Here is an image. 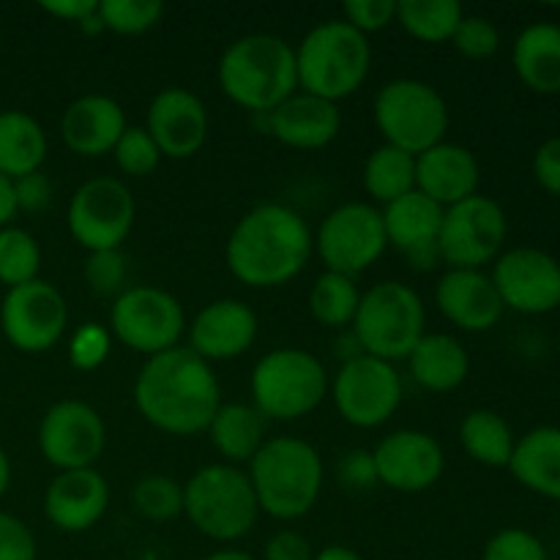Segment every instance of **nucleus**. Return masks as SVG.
Here are the masks:
<instances>
[{
  "label": "nucleus",
  "instance_id": "nucleus-1",
  "mask_svg": "<svg viewBox=\"0 0 560 560\" xmlns=\"http://www.w3.org/2000/svg\"><path fill=\"white\" fill-rule=\"evenodd\" d=\"M135 405L159 432L200 435L222 408V386L208 361L178 345L145 359L135 377Z\"/></svg>",
  "mask_w": 560,
  "mask_h": 560
},
{
  "label": "nucleus",
  "instance_id": "nucleus-2",
  "mask_svg": "<svg viewBox=\"0 0 560 560\" xmlns=\"http://www.w3.org/2000/svg\"><path fill=\"white\" fill-rule=\"evenodd\" d=\"M315 252V233L295 208L262 202L252 208L230 233L224 260L246 288L271 290L293 282Z\"/></svg>",
  "mask_w": 560,
  "mask_h": 560
},
{
  "label": "nucleus",
  "instance_id": "nucleus-3",
  "mask_svg": "<svg viewBox=\"0 0 560 560\" xmlns=\"http://www.w3.org/2000/svg\"><path fill=\"white\" fill-rule=\"evenodd\" d=\"M217 77L230 102L252 115H266L299 91L295 47L273 33H249L228 44Z\"/></svg>",
  "mask_w": 560,
  "mask_h": 560
},
{
  "label": "nucleus",
  "instance_id": "nucleus-4",
  "mask_svg": "<svg viewBox=\"0 0 560 560\" xmlns=\"http://www.w3.org/2000/svg\"><path fill=\"white\" fill-rule=\"evenodd\" d=\"M246 476L260 512L282 523L306 517L320 501L323 459L304 438H268L249 463Z\"/></svg>",
  "mask_w": 560,
  "mask_h": 560
},
{
  "label": "nucleus",
  "instance_id": "nucleus-5",
  "mask_svg": "<svg viewBox=\"0 0 560 560\" xmlns=\"http://www.w3.org/2000/svg\"><path fill=\"white\" fill-rule=\"evenodd\" d=\"M372 69L370 38L345 20H326L312 27L295 47L299 91L326 102H342L361 91Z\"/></svg>",
  "mask_w": 560,
  "mask_h": 560
},
{
  "label": "nucleus",
  "instance_id": "nucleus-6",
  "mask_svg": "<svg viewBox=\"0 0 560 560\" xmlns=\"http://www.w3.org/2000/svg\"><path fill=\"white\" fill-rule=\"evenodd\" d=\"M184 514L206 539L233 545L255 530L260 506L246 470L217 463L184 485Z\"/></svg>",
  "mask_w": 560,
  "mask_h": 560
},
{
  "label": "nucleus",
  "instance_id": "nucleus-7",
  "mask_svg": "<svg viewBox=\"0 0 560 560\" xmlns=\"http://www.w3.org/2000/svg\"><path fill=\"white\" fill-rule=\"evenodd\" d=\"M353 337L366 355L397 364L408 361L427 328V306L410 284L388 279L361 293Z\"/></svg>",
  "mask_w": 560,
  "mask_h": 560
},
{
  "label": "nucleus",
  "instance_id": "nucleus-8",
  "mask_svg": "<svg viewBox=\"0 0 560 560\" xmlns=\"http://www.w3.org/2000/svg\"><path fill=\"white\" fill-rule=\"evenodd\" d=\"M252 405L262 419L295 421L315 413L328 394V375L315 353L277 348L252 370Z\"/></svg>",
  "mask_w": 560,
  "mask_h": 560
},
{
  "label": "nucleus",
  "instance_id": "nucleus-9",
  "mask_svg": "<svg viewBox=\"0 0 560 560\" xmlns=\"http://www.w3.org/2000/svg\"><path fill=\"white\" fill-rule=\"evenodd\" d=\"M372 113H375V126L383 142L410 156L441 145L452 124L448 104L441 91L416 77H397L386 82L377 91Z\"/></svg>",
  "mask_w": 560,
  "mask_h": 560
},
{
  "label": "nucleus",
  "instance_id": "nucleus-10",
  "mask_svg": "<svg viewBox=\"0 0 560 560\" xmlns=\"http://www.w3.org/2000/svg\"><path fill=\"white\" fill-rule=\"evenodd\" d=\"M109 334L135 353L151 355L178 348L186 331V312L173 293L153 284L126 288L109 310Z\"/></svg>",
  "mask_w": 560,
  "mask_h": 560
},
{
  "label": "nucleus",
  "instance_id": "nucleus-11",
  "mask_svg": "<svg viewBox=\"0 0 560 560\" xmlns=\"http://www.w3.org/2000/svg\"><path fill=\"white\" fill-rule=\"evenodd\" d=\"M137 206L126 180L115 175H96L82 180L66 208L69 233L82 249L107 252L120 249L135 228Z\"/></svg>",
  "mask_w": 560,
  "mask_h": 560
},
{
  "label": "nucleus",
  "instance_id": "nucleus-12",
  "mask_svg": "<svg viewBox=\"0 0 560 560\" xmlns=\"http://www.w3.org/2000/svg\"><path fill=\"white\" fill-rule=\"evenodd\" d=\"M328 394L350 427L377 430L402 405V375L388 361L361 353L339 366L328 383Z\"/></svg>",
  "mask_w": 560,
  "mask_h": 560
},
{
  "label": "nucleus",
  "instance_id": "nucleus-13",
  "mask_svg": "<svg viewBox=\"0 0 560 560\" xmlns=\"http://www.w3.org/2000/svg\"><path fill=\"white\" fill-rule=\"evenodd\" d=\"M388 249L381 208L372 202H345L320 222L315 233V252L326 271L355 279L375 266Z\"/></svg>",
  "mask_w": 560,
  "mask_h": 560
},
{
  "label": "nucleus",
  "instance_id": "nucleus-14",
  "mask_svg": "<svg viewBox=\"0 0 560 560\" xmlns=\"http://www.w3.org/2000/svg\"><path fill=\"white\" fill-rule=\"evenodd\" d=\"M506 235L509 219L501 202L485 195H474L443 211L438 255L448 268L481 271L487 262H495L501 257Z\"/></svg>",
  "mask_w": 560,
  "mask_h": 560
},
{
  "label": "nucleus",
  "instance_id": "nucleus-15",
  "mask_svg": "<svg viewBox=\"0 0 560 560\" xmlns=\"http://www.w3.org/2000/svg\"><path fill=\"white\" fill-rule=\"evenodd\" d=\"M0 328L20 353H47L69 328V304L52 282L33 279L5 290L0 301Z\"/></svg>",
  "mask_w": 560,
  "mask_h": 560
},
{
  "label": "nucleus",
  "instance_id": "nucleus-16",
  "mask_svg": "<svg viewBox=\"0 0 560 560\" xmlns=\"http://www.w3.org/2000/svg\"><path fill=\"white\" fill-rule=\"evenodd\" d=\"M107 446V427L98 410L82 399H60L38 424V452L52 468H93Z\"/></svg>",
  "mask_w": 560,
  "mask_h": 560
},
{
  "label": "nucleus",
  "instance_id": "nucleus-17",
  "mask_svg": "<svg viewBox=\"0 0 560 560\" xmlns=\"http://www.w3.org/2000/svg\"><path fill=\"white\" fill-rule=\"evenodd\" d=\"M503 306L520 315H547L560 306V262L534 246L503 252L492 268Z\"/></svg>",
  "mask_w": 560,
  "mask_h": 560
},
{
  "label": "nucleus",
  "instance_id": "nucleus-18",
  "mask_svg": "<svg viewBox=\"0 0 560 560\" xmlns=\"http://www.w3.org/2000/svg\"><path fill=\"white\" fill-rule=\"evenodd\" d=\"M377 485L405 495L432 490L446 470L443 446L421 430L388 432L372 452Z\"/></svg>",
  "mask_w": 560,
  "mask_h": 560
},
{
  "label": "nucleus",
  "instance_id": "nucleus-19",
  "mask_svg": "<svg viewBox=\"0 0 560 560\" xmlns=\"http://www.w3.org/2000/svg\"><path fill=\"white\" fill-rule=\"evenodd\" d=\"M145 129L162 156L180 162V159H191L195 153H200L208 140L211 120H208V109L197 93L180 85H170L162 88L148 104Z\"/></svg>",
  "mask_w": 560,
  "mask_h": 560
},
{
  "label": "nucleus",
  "instance_id": "nucleus-20",
  "mask_svg": "<svg viewBox=\"0 0 560 560\" xmlns=\"http://www.w3.org/2000/svg\"><path fill=\"white\" fill-rule=\"evenodd\" d=\"M260 320L246 301L219 299L202 306L189 326L191 353L200 355L208 364L217 361H233L249 353L257 342Z\"/></svg>",
  "mask_w": 560,
  "mask_h": 560
},
{
  "label": "nucleus",
  "instance_id": "nucleus-21",
  "mask_svg": "<svg viewBox=\"0 0 560 560\" xmlns=\"http://www.w3.org/2000/svg\"><path fill=\"white\" fill-rule=\"evenodd\" d=\"M257 120L262 124V135L295 151H320L342 131V113L337 104L304 91H295L271 113L255 115V124Z\"/></svg>",
  "mask_w": 560,
  "mask_h": 560
},
{
  "label": "nucleus",
  "instance_id": "nucleus-22",
  "mask_svg": "<svg viewBox=\"0 0 560 560\" xmlns=\"http://www.w3.org/2000/svg\"><path fill=\"white\" fill-rule=\"evenodd\" d=\"M109 509V485L96 468L60 470L44 492V517L63 534H85Z\"/></svg>",
  "mask_w": 560,
  "mask_h": 560
},
{
  "label": "nucleus",
  "instance_id": "nucleus-23",
  "mask_svg": "<svg viewBox=\"0 0 560 560\" xmlns=\"http://www.w3.org/2000/svg\"><path fill=\"white\" fill-rule=\"evenodd\" d=\"M435 304L452 326L470 334L492 331L506 312L492 277L470 268H448L438 279Z\"/></svg>",
  "mask_w": 560,
  "mask_h": 560
},
{
  "label": "nucleus",
  "instance_id": "nucleus-24",
  "mask_svg": "<svg viewBox=\"0 0 560 560\" xmlns=\"http://www.w3.org/2000/svg\"><path fill=\"white\" fill-rule=\"evenodd\" d=\"M481 167L470 148L446 142L416 156V191L441 208H452L479 195Z\"/></svg>",
  "mask_w": 560,
  "mask_h": 560
},
{
  "label": "nucleus",
  "instance_id": "nucleus-25",
  "mask_svg": "<svg viewBox=\"0 0 560 560\" xmlns=\"http://www.w3.org/2000/svg\"><path fill=\"white\" fill-rule=\"evenodd\" d=\"M124 131V107L104 93H85L74 98L60 115V140L77 156L98 159L104 153H113Z\"/></svg>",
  "mask_w": 560,
  "mask_h": 560
},
{
  "label": "nucleus",
  "instance_id": "nucleus-26",
  "mask_svg": "<svg viewBox=\"0 0 560 560\" xmlns=\"http://www.w3.org/2000/svg\"><path fill=\"white\" fill-rule=\"evenodd\" d=\"M443 211L438 202L424 197L421 191L399 197L381 208L383 228H386L388 246L402 252L405 257L419 255V252L438 249V235H441Z\"/></svg>",
  "mask_w": 560,
  "mask_h": 560
},
{
  "label": "nucleus",
  "instance_id": "nucleus-27",
  "mask_svg": "<svg viewBox=\"0 0 560 560\" xmlns=\"http://www.w3.org/2000/svg\"><path fill=\"white\" fill-rule=\"evenodd\" d=\"M408 364L416 386L432 394L454 392L470 375V355L465 345L452 334L441 331L424 334L408 355Z\"/></svg>",
  "mask_w": 560,
  "mask_h": 560
},
{
  "label": "nucleus",
  "instance_id": "nucleus-28",
  "mask_svg": "<svg viewBox=\"0 0 560 560\" xmlns=\"http://www.w3.org/2000/svg\"><path fill=\"white\" fill-rule=\"evenodd\" d=\"M512 63L520 82L541 96L560 93V25L534 22L512 47Z\"/></svg>",
  "mask_w": 560,
  "mask_h": 560
},
{
  "label": "nucleus",
  "instance_id": "nucleus-29",
  "mask_svg": "<svg viewBox=\"0 0 560 560\" xmlns=\"http://www.w3.org/2000/svg\"><path fill=\"white\" fill-rule=\"evenodd\" d=\"M509 470L525 490L560 501V427H536L517 438Z\"/></svg>",
  "mask_w": 560,
  "mask_h": 560
},
{
  "label": "nucleus",
  "instance_id": "nucleus-30",
  "mask_svg": "<svg viewBox=\"0 0 560 560\" xmlns=\"http://www.w3.org/2000/svg\"><path fill=\"white\" fill-rule=\"evenodd\" d=\"M206 432L219 457L228 465H235V468L241 463L249 465L262 448V443L268 441L266 419L257 413L255 405L244 402H222V408L217 410Z\"/></svg>",
  "mask_w": 560,
  "mask_h": 560
},
{
  "label": "nucleus",
  "instance_id": "nucleus-31",
  "mask_svg": "<svg viewBox=\"0 0 560 560\" xmlns=\"http://www.w3.org/2000/svg\"><path fill=\"white\" fill-rule=\"evenodd\" d=\"M47 131L33 115L22 109L0 113V175L9 180L42 170L47 162Z\"/></svg>",
  "mask_w": 560,
  "mask_h": 560
},
{
  "label": "nucleus",
  "instance_id": "nucleus-32",
  "mask_svg": "<svg viewBox=\"0 0 560 560\" xmlns=\"http://www.w3.org/2000/svg\"><path fill=\"white\" fill-rule=\"evenodd\" d=\"M459 443L474 463L485 468H509L517 435L501 413L490 408H476L459 424Z\"/></svg>",
  "mask_w": 560,
  "mask_h": 560
},
{
  "label": "nucleus",
  "instance_id": "nucleus-33",
  "mask_svg": "<svg viewBox=\"0 0 560 560\" xmlns=\"http://www.w3.org/2000/svg\"><path fill=\"white\" fill-rule=\"evenodd\" d=\"M361 180L372 200L388 206L416 189V156L383 142L366 156Z\"/></svg>",
  "mask_w": 560,
  "mask_h": 560
},
{
  "label": "nucleus",
  "instance_id": "nucleus-34",
  "mask_svg": "<svg viewBox=\"0 0 560 560\" xmlns=\"http://www.w3.org/2000/svg\"><path fill=\"white\" fill-rule=\"evenodd\" d=\"M465 9L457 0H399L397 25L424 44H446L457 33Z\"/></svg>",
  "mask_w": 560,
  "mask_h": 560
},
{
  "label": "nucleus",
  "instance_id": "nucleus-35",
  "mask_svg": "<svg viewBox=\"0 0 560 560\" xmlns=\"http://www.w3.org/2000/svg\"><path fill=\"white\" fill-rule=\"evenodd\" d=\"M361 304V290L355 279L345 273L323 271L310 290V312L320 326L348 328L353 326Z\"/></svg>",
  "mask_w": 560,
  "mask_h": 560
},
{
  "label": "nucleus",
  "instance_id": "nucleus-36",
  "mask_svg": "<svg viewBox=\"0 0 560 560\" xmlns=\"http://www.w3.org/2000/svg\"><path fill=\"white\" fill-rule=\"evenodd\" d=\"M42 271V246L27 230L9 228L0 230V284L20 288V284L38 279Z\"/></svg>",
  "mask_w": 560,
  "mask_h": 560
},
{
  "label": "nucleus",
  "instance_id": "nucleus-37",
  "mask_svg": "<svg viewBox=\"0 0 560 560\" xmlns=\"http://www.w3.org/2000/svg\"><path fill=\"white\" fill-rule=\"evenodd\" d=\"M137 514L151 523H170L184 514V485L164 474H148L131 490Z\"/></svg>",
  "mask_w": 560,
  "mask_h": 560
},
{
  "label": "nucleus",
  "instance_id": "nucleus-38",
  "mask_svg": "<svg viewBox=\"0 0 560 560\" xmlns=\"http://www.w3.org/2000/svg\"><path fill=\"white\" fill-rule=\"evenodd\" d=\"M162 16V0H98V20L104 31H113L118 36L148 33Z\"/></svg>",
  "mask_w": 560,
  "mask_h": 560
},
{
  "label": "nucleus",
  "instance_id": "nucleus-39",
  "mask_svg": "<svg viewBox=\"0 0 560 560\" xmlns=\"http://www.w3.org/2000/svg\"><path fill=\"white\" fill-rule=\"evenodd\" d=\"M113 159L126 178H145L159 167L164 156L145 126H126L120 140L115 142Z\"/></svg>",
  "mask_w": 560,
  "mask_h": 560
},
{
  "label": "nucleus",
  "instance_id": "nucleus-40",
  "mask_svg": "<svg viewBox=\"0 0 560 560\" xmlns=\"http://www.w3.org/2000/svg\"><path fill=\"white\" fill-rule=\"evenodd\" d=\"M113 334L102 323H82L69 339V364L80 372H93L109 359Z\"/></svg>",
  "mask_w": 560,
  "mask_h": 560
},
{
  "label": "nucleus",
  "instance_id": "nucleus-41",
  "mask_svg": "<svg viewBox=\"0 0 560 560\" xmlns=\"http://www.w3.org/2000/svg\"><path fill=\"white\" fill-rule=\"evenodd\" d=\"M85 282L96 295H115L118 299L126 290V273H129V260L120 249L91 252L85 260Z\"/></svg>",
  "mask_w": 560,
  "mask_h": 560
},
{
  "label": "nucleus",
  "instance_id": "nucleus-42",
  "mask_svg": "<svg viewBox=\"0 0 560 560\" xmlns=\"http://www.w3.org/2000/svg\"><path fill=\"white\" fill-rule=\"evenodd\" d=\"M454 49L468 60H487L501 47V33L490 16L465 14L452 38Z\"/></svg>",
  "mask_w": 560,
  "mask_h": 560
},
{
  "label": "nucleus",
  "instance_id": "nucleus-43",
  "mask_svg": "<svg viewBox=\"0 0 560 560\" xmlns=\"http://www.w3.org/2000/svg\"><path fill=\"white\" fill-rule=\"evenodd\" d=\"M481 560H550L545 541L525 528H503L485 545Z\"/></svg>",
  "mask_w": 560,
  "mask_h": 560
},
{
  "label": "nucleus",
  "instance_id": "nucleus-44",
  "mask_svg": "<svg viewBox=\"0 0 560 560\" xmlns=\"http://www.w3.org/2000/svg\"><path fill=\"white\" fill-rule=\"evenodd\" d=\"M342 14L350 27L370 38V33L397 22V0H348L342 5Z\"/></svg>",
  "mask_w": 560,
  "mask_h": 560
},
{
  "label": "nucleus",
  "instance_id": "nucleus-45",
  "mask_svg": "<svg viewBox=\"0 0 560 560\" xmlns=\"http://www.w3.org/2000/svg\"><path fill=\"white\" fill-rule=\"evenodd\" d=\"M0 560H38L33 530L3 509H0Z\"/></svg>",
  "mask_w": 560,
  "mask_h": 560
},
{
  "label": "nucleus",
  "instance_id": "nucleus-46",
  "mask_svg": "<svg viewBox=\"0 0 560 560\" xmlns=\"http://www.w3.org/2000/svg\"><path fill=\"white\" fill-rule=\"evenodd\" d=\"M534 178L547 195L560 197V137H550L536 148Z\"/></svg>",
  "mask_w": 560,
  "mask_h": 560
},
{
  "label": "nucleus",
  "instance_id": "nucleus-47",
  "mask_svg": "<svg viewBox=\"0 0 560 560\" xmlns=\"http://www.w3.org/2000/svg\"><path fill=\"white\" fill-rule=\"evenodd\" d=\"M14 200L16 211H44L49 206V200H52V184H49V178L42 170L31 175H22V178L14 180Z\"/></svg>",
  "mask_w": 560,
  "mask_h": 560
},
{
  "label": "nucleus",
  "instance_id": "nucleus-48",
  "mask_svg": "<svg viewBox=\"0 0 560 560\" xmlns=\"http://www.w3.org/2000/svg\"><path fill=\"white\" fill-rule=\"evenodd\" d=\"M315 550H312L310 539L293 528L277 530L271 539L262 547V560H312Z\"/></svg>",
  "mask_w": 560,
  "mask_h": 560
},
{
  "label": "nucleus",
  "instance_id": "nucleus-49",
  "mask_svg": "<svg viewBox=\"0 0 560 560\" xmlns=\"http://www.w3.org/2000/svg\"><path fill=\"white\" fill-rule=\"evenodd\" d=\"M339 476H342V485L353 487V490L375 487L377 474H375V463H372V452L345 454L342 465H339Z\"/></svg>",
  "mask_w": 560,
  "mask_h": 560
},
{
  "label": "nucleus",
  "instance_id": "nucleus-50",
  "mask_svg": "<svg viewBox=\"0 0 560 560\" xmlns=\"http://www.w3.org/2000/svg\"><path fill=\"white\" fill-rule=\"evenodd\" d=\"M42 9L47 14H52L55 20L82 25L88 16H93L98 11V0H47V3H42Z\"/></svg>",
  "mask_w": 560,
  "mask_h": 560
},
{
  "label": "nucleus",
  "instance_id": "nucleus-51",
  "mask_svg": "<svg viewBox=\"0 0 560 560\" xmlns=\"http://www.w3.org/2000/svg\"><path fill=\"white\" fill-rule=\"evenodd\" d=\"M16 217V200H14V180L0 175V230L9 228L11 219Z\"/></svg>",
  "mask_w": 560,
  "mask_h": 560
},
{
  "label": "nucleus",
  "instance_id": "nucleus-52",
  "mask_svg": "<svg viewBox=\"0 0 560 560\" xmlns=\"http://www.w3.org/2000/svg\"><path fill=\"white\" fill-rule=\"evenodd\" d=\"M312 560H364V558L345 545H328V547H323V550H317Z\"/></svg>",
  "mask_w": 560,
  "mask_h": 560
},
{
  "label": "nucleus",
  "instance_id": "nucleus-53",
  "mask_svg": "<svg viewBox=\"0 0 560 560\" xmlns=\"http://www.w3.org/2000/svg\"><path fill=\"white\" fill-rule=\"evenodd\" d=\"M9 487H11V459L9 454L3 452V446H0V498L9 492Z\"/></svg>",
  "mask_w": 560,
  "mask_h": 560
},
{
  "label": "nucleus",
  "instance_id": "nucleus-54",
  "mask_svg": "<svg viewBox=\"0 0 560 560\" xmlns=\"http://www.w3.org/2000/svg\"><path fill=\"white\" fill-rule=\"evenodd\" d=\"M202 560H255L249 552L244 550H235V547H228V550H217L211 556H206Z\"/></svg>",
  "mask_w": 560,
  "mask_h": 560
}]
</instances>
